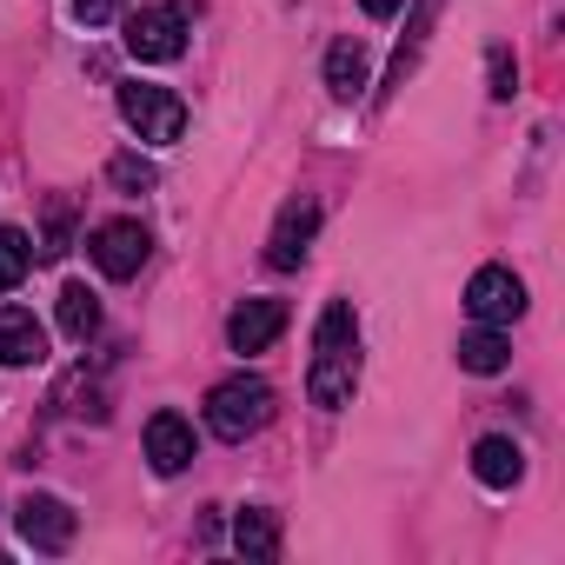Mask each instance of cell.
I'll list each match as a JSON object with an SVG mask.
<instances>
[{
	"mask_svg": "<svg viewBox=\"0 0 565 565\" xmlns=\"http://www.w3.org/2000/svg\"><path fill=\"white\" fill-rule=\"evenodd\" d=\"M360 386V320H353V300H327L320 327H313V366H307V393L313 406L340 413Z\"/></svg>",
	"mask_w": 565,
	"mask_h": 565,
	"instance_id": "1",
	"label": "cell"
},
{
	"mask_svg": "<svg viewBox=\"0 0 565 565\" xmlns=\"http://www.w3.org/2000/svg\"><path fill=\"white\" fill-rule=\"evenodd\" d=\"M266 419H273V386H266L259 373H233V380H220V386L206 393V426H213L226 446L253 439Z\"/></svg>",
	"mask_w": 565,
	"mask_h": 565,
	"instance_id": "2",
	"label": "cell"
},
{
	"mask_svg": "<svg viewBox=\"0 0 565 565\" xmlns=\"http://www.w3.org/2000/svg\"><path fill=\"white\" fill-rule=\"evenodd\" d=\"M120 120H127L140 140H153V147H173V140L186 134V107H180V94L147 87V81H127V87H120Z\"/></svg>",
	"mask_w": 565,
	"mask_h": 565,
	"instance_id": "3",
	"label": "cell"
},
{
	"mask_svg": "<svg viewBox=\"0 0 565 565\" xmlns=\"http://www.w3.org/2000/svg\"><path fill=\"white\" fill-rule=\"evenodd\" d=\"M466 313H472V327H512V320L525 313L519 273H512V266H479L472 287H466Z\"/></svg>",
	"mask_w": 565,
	"mask_h": 565,
	"instance_id": "4",
	"label": "cell"
},
{
	"mask_svg": "<svg viewBox=\"0 0 565 565\" xmlns=\"http://www.w3.org/2000/svg\"><path fill=\"white\" fill-rule=\"evenodd\" d=\"M127 54L134 61H180L186 54V8H140L127 14Z\"/></svg>",
	"mask_w": 565,
	"mask_h": 565,
	"instance_id": "5",
	"label": "cell"
},
{
	"mask_svg": "<svg viewBox=\"0 0 565 565\" xmlns=\"http://www.w3.org/2000/svg\"><path fill=\"white\" fill-rule=\"evenodd\" d=\"M87 253H94V266H100L107 279H134V273L147 266L153 239H147V226H140V220H100V226H94V239H87Z\"/></svg>",
	"mask_w": 565,
	"mask_h": 565,
	"instance_id": "6",
	"label": "cell"
},
{
	"mask_svg": "<svg viewBox=\"0 0 565 565\" xmlns=\"http://www.w3.org/2000/svg\"><path fill=\"white\" fill-rule=\"evenodd\" d=\"M14 525H21V539H28L34 552H67V545H74V532H81L74 505H67V499H54V492H28V499H21V512H14Z\"/></svg>",
	"mask_w": 565,
	"mask_h": 565,
	"instance_id": "7",
	"label": "cell"
},
{
	"mask_svg": "<svg viewBox=\"0 0 565 565\" xmlns=\"http://www.w3.org/2000/svg\"><path fill=\"white\" fill-rule=\"evenodd\" d=\"M313 233H320V206H313V200H287V206H279V220H273V239H266V266H273V273L307 266Z\"/></svg>",
	"mask_w": 565,
	"mask_h": 565,
	"instance_id": "8",
	"label": "cell"
},
{
	"mask_svg": "<svg viewBox=\"0 0 565 565\" xmlns=\"http://www.w3.org/2000/svg\"><path fill=\"white\" fill-rule=\"evenodd\" d=\"M193 452H200V439H193V426H186L180 413H153V419H147V466H153L160 479L186 472Z\"/></svg>",
	"mask_w": 565,
	"mask_h": 565,
	"instance_id": "9",
	"label": "cell"
},
{
	"mask_svg": "<svg viewBox=\"0 0 565 565\" xmlns=\"http://www.w3.org/2000/svg\"><path fill=\"white\" fill-rule=\"evenodd\" d=\"M279 333H287V307L279 300H239L226 320V347L233 353H266Z\"/></svg>",
	"mask_w": 565,
	"mask_h": 565,
	"instance_id": "10",
	"label": "cell"
},
{
	"mask_svg": "<svg viewBox=\"0 0 565 565\" xmlns=\"http://www.w3.org/2000/svg\"><path fill=\"white\" fill-rule=\"evenodd\" d=\"M47 360V333L28 307H0V366H41Z\"/></svg>",
	"mask_w": 565,
	"mask_h": 565,
	"instance_id": "11",
	"label": "cell"
},
{
	"mask_svg": "<svg viewBox=\"0 0 565 565\" xmlns=\"http://www.w3.org/2000/svg\"><path fill=\"white\" fill-rule=\"evenodd\" d=\"M472 472H479V486H492V492H505V486H519L525 479V452L512 446V439H479L472 446Z\"/></svg>",
	"mask_w": 565,
	"mask_h": 565,
	"instance_id": "12",
	"label": "cell"
},
{
	"mask_svg": "<svg viewBox=\"0 0 565 565\" xmlns=\"http://www.w3.org/2000/svg\"><path fill=\"white\" fill-rule=\"evenodd\" d=\"M233 545H239V558L273 565V558H279V519H273L266 505H246V512L233 519Z\"/></svg>",
	"mask_w": 565,
	"mask_h": 565,
	"instance_id": "13",
	"label": "cell"
},
{
	"mask_svg": "<svg viewBox=\"0 0 565 565\" xmlns=\"http://www.w3.org/2000/svg\"><path fill=\"white\" fill-rule=\"evenodd\" d=\"M327 87H333V100H360L366 94V47L360 41H333L327 47Z\"/></svg>",
	"mask_w": 565,
	"mask_h": 565,
	"instance_id": "14",
	"label": "cell"
},
{
	"mask_svg": "<svg viewBox=\"0 0 565 565\" xmlns=\"http://www.w3.org/2000/svg\"><path fill=\"white\" fill-rule=\"evenodd\" d=\"M459 366L479 373V380H486V373H505V366H512V340H505L499 327H472V333L459 340Z\"/></svg>",
	"mask_w": 565,
	"mask_h": 565,
	"instance_id": "15",
	"label": "cell"
},
{
	"mask_svg": "<svg viewBox=\"0 0 565 565\" xmlns=\"http://www.w3.org/2000/svg\"><path fill=\"white\" fill-rule=\"evenodd\" d=\"M61 333H67L74 347H87V340L100 333V294H87L81 279H74V287H61Z\"/></svg>",
	"mask_w": 565,
	"mask_h": 565,
	"instance_id": "16",
	"label": "cell"
},
{
	"mask_svg": "<svg viewBox=\"0 0 565 565\" xmlns=\"http://www.w3.org/2000/svg\"><path fill=\"white\" fill-rule=\"evenodd\" d=\"M28 266H34V239L21 226H0V294H14L28 279Z\"/></svg>",
	"mask_w": 565,
	"mask_h": 565,
	"instance_id": "17",
	"label": "cell"
},
{
	"mask_svg": "<svg viewBox=\"0 0 565 565\" xmlns=\"http://www.w3.org/2000/svg\"><path fill=\"white\" fill-rule=\"evenodd\" d=\"M107 180H114L120 193H147L160 173H153V160H140V153H114V160H107Z\"/></svg>",
	"mask_w": 565,
	"mask_h": 565,
	"instance_id": "18",
	"label": "cell"
},
{
	"mask_svg": "<svg viewBox=\"0 0 565 565\" xmlns=\"http://www.w3.org/2000/svg\"><path fill=\"white\" fill-rule=\"evenodd\" d=\"M426 28H433V0H419L413 41H399V54H393V81H386V87H406V74H413V61H419V47H426Z\"/></svg>",
	"mask_w": 565,
	"mask_h": 565,
	"instance_id": "19",
	"label": "cell"
},
{
	"mask_svg": "<svg viewBox=\"0 0 565 565\" xmlns=\"http://www.w3.org/2000/svg\"><path fill=\"white\" fill-rule=\"evenodd\" d=\"M519 94V61L505 47H492V100H512Z\"/></svg>",
	"mask_w": 565,
	"mask_h": 565,
	"instance_id": "20",
	"label": "cell"
},
{
	"mask_svg": "<svg viewBox=\"0 0 565 565\" xmlns=\"http://www.w3.org/2000/svg\"><path fill=\"white\" fill-rule=\"evenodd\" d=\"M120 8H127V0H74V21H81V28H107Z\"/></svg>",
	"mask_w": 565,
	"mask_h": 565,
	"instance_id": "21",
	"label": "cell"
},
{
	"mask_svg": "<svg viewBox=\"0 0 565 565\" xmlns=\"http://www.w3.org/2000/svg\"><path fill=\"white\" fill-rule=\"evenodd\" d=\"M360 8H366L373 21H386V14H399V8H406V0H360Z\"/></svg>",
	"mask_w": 565,
	"mask_h": 565,
	"instance_id": "22",
	"label": "cell"
}]
</instances>
